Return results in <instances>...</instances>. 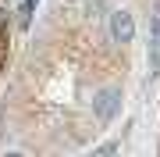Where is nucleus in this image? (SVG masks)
Wrapping results in <instances>:
<instances>
[{
  "instance_id": "nucleus-1",
  "label": "nucleus",
  "mask_w": 160,
  "mask_h": 157,
  "mask_svg": "<svg viewBox=\"0 0 160 157\" xmlns=\"http://www.w3.org/2000/svg\"><path fill=\"white\" fill-rule=\"evenodd\" d=\"M32 93L39 86L46 150H78L114 125L132 71V43L110 32V0H53L32 39ZM36 104V97H32Z\"/></svg>"
},
{
  "instance_id": "nucleus-2",
  "label": "nucleus",
  "mask_w": 160,
  "mask_h": 157,
  "mask_svg": "<svg viewBox=\"0 0 160 157\" xmlns=\"http://www.w3.org/2000/svg\"><path fill=\"white\" fill-rule=\"evenodd\" d=\"M157 150H160V146H157Z\"/></svg>"
}]
</instances>
